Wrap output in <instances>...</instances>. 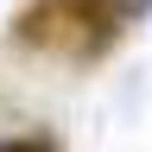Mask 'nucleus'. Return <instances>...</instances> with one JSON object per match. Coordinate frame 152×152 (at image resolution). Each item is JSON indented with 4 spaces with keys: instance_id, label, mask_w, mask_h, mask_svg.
Masks as SVG:
<instances>
[{
    "instance_id": "3",
    "label": "nucleus",
    "mask_w": 152,
    "mask_h": 152,
    "mask_svg": "<svg viewBox=\"0 0 152 152\" xmlns=\"http://www.w3.org/2000/svg\"><path fill=\"white\" fill-rule=\"evenodd\" d=\"M108 7H114V13H121V19H127V26H133V19H146V13H152V0H108Z\"/></svg>"
},
{
    "instance_id": "1",
    "label": "nucleus",
    "mask_w": 152,
    "mask_h": 152,
    "mask_svg": "<svg viewBox=\"0 0 152 152\" xmlns=\"http://www.w3.org/2000/svg\"><path fill=\"white\" fill-rule=\"evenodd\" d=\"M127 38V19L108 0H26L13 13V45L64 57V64H102Z\"/></svg>"
},
{
    "instance_id": "2",
    "label": "nucleus",
    "mask_w": 152,
    "mask_h": 152,
    "mask_svg": "<svg viewBox=\"0 0 152 152\" xmlns=\"http://www.w3.org/2000/svg\"><path fill=\"white\" fill-rule=\"evenodd\" d=\"M0 152H64L57 133H0Z\"/></svg>"
}]
</instances>
